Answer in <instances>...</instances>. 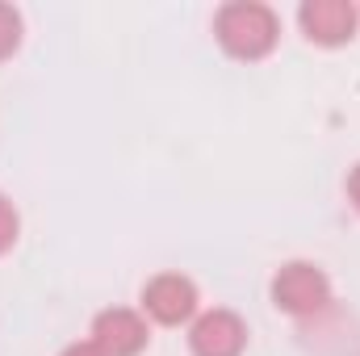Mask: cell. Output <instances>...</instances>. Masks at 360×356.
<instances>
[{
  "label": "cell",
  "instance_id": "6da1fadb",
  "mask_svg": "<svg viewBox=\"0 0 360 356\" xmlns=\"http://www.w3.org/2000/svg\"><path fill=\"white\" fill-rule=\"evenodd\" d=\"M214 38L231 59L260 63L281 42V17L264 0H226L214 13Z\"/></svg>",
  "mask_w": 360,
  "mask_h": 356
},
{
  "label": "cell",
  "instance_id": "7a4b0ae2",
  "mask_svg": "<svg viewBox=\"0 0 360 356\" xmlns=\"http://www.w3.org/2000/svg\"><path fill=\"white\" fill-rule=\"evenodd\" d=\"M269 298L272 306L289 319H319L335 306V293H331V276L314 260H289L272 272V285H269Z\"/></svg>",
  "mask_w": 360,
  "mask_h": 356
},
{
  "label": "cell",
  "instance_id": "3957f363",
  "mask_svg": "<svg viewBox=\"0 0 360 356\" xmlns=\"http://www.w3.org/2000/svg\"><path fill=\"white\" fill-rule=\"evenodd\" d=\"M139 310L160 323V327H184L201 314V293H197V281L184 276V272H155L143 293H139Z\"/></svg>",
  "mask_w": 360,
  "mask_h": 356
},
{
  "label": "cell",
  "instance_id": "277c9868",
  "mask_svg": "<svg viewBox=\"0 0 360 356\" xmlns=\"http://www.w3.org/2000/svg\"><path fill=\"white\" fill-rule=\"evenodd\" d=\"M248 340H252V331H248L243 314H235L231 306L201 310L188 323V352L193 356H243Z\"/></svg>",
  "mask_w": 360,
  "mask_h": 356
},
{
  "label": "cell",
  "instance_id": "5b68a950",
  "mask_svg": "<svg viewBox=\"0 0 360 356\" xmlns=\"http://www.w3.org/2000/svg\"><path fill=\"white\" fill-rule=\"evenodd\" d=\"M297 25H302L306 42H314V46H327V51L348 46L360 30V4H352V0H306L297 8Z\"/></svg>",
  "mask_w": 360,
  "mask_h": 356
},
{
  "label": "cell",
  "instance_id": "8992f818",
  "mask_svg": "<svg viewBox=\"0 0 360 356\" xmlns=\"http://www.w3.org/2000/svg\"><path fill=\"white\" fill-rule=\"evenodd\" d=\"M89 340L105 356H143L151 344V323L134 306H109L92 319Z\"/></svg>",
  "mask_w": 360,
  "mask_h": 356
},
{
  "label": "cell",
  "instance_id": "52a82bcc",
  "mask_svg": "<svg viewBox=\"0 0 360 356\" xmlns=\"http://www.w3.org/2000/svg\"><path fill=\"white\" fill-rule=\"evenodd\" d=\"M21 34H25L21 13H17L13 4H0V63L21 51Z\"/></svg>",
  "mask_w": 360,
  "mask_h": 356
},
{
  "label": "cell",
  "instance_id": "ba28073f",
  "mask_svg": "<svg viewBox=\"0 0 360 356\" xmlns=\"http://www.w3.org/2000/svg\"><path fill=\"white\" fill-rule=\"evenodd\" d=\"M17 239H21V214H17V205L0 193V256L13 252Z\"/></svg>",
  "mask_w": 360,
  "mask_h": 356
},
{
  "label": "cell",
  "instance_id": "9c48e42d",
  "mask_svg": "<svg viewBox=\"0 0 360 356\" xmlns=\"http://www.w3.org/2000/svg\"><path fill=\"white\" fill-rule=\"evenodd\" d=\"M59 356H105V352H101L92 340H76V344H68V348H63Z\"/></svg>",
  "mask_w": 360,
  "mask_h": 356
},
{
  "label": "cell",
  "instance_id": "30bf717a",
  "mask_svg": "<svg viewBox=\"0 0 360 356\" xmlns=\"http://www.w3.org/2000/svg\"><path fill=\"white\" fill-rule=\"evenodd\" d=\"M348 201H352V210L360 214V164L348 172Z\"/></svg>",
  "mask_w": 360,
  "mask_h": 356
}]
</instances>
